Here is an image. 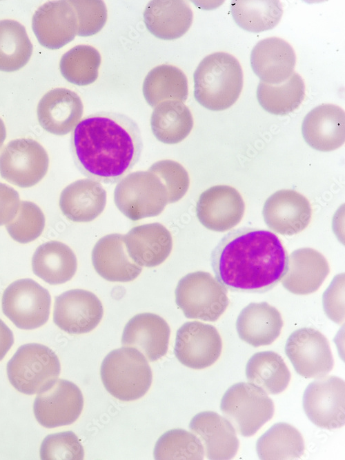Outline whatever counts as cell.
Segmentation results:
<instances>
[{
  "instance_id": "d6a6232c",
  "label": "cell",
  "mask_w": 345,
  "mask_h": 460,
  "mask_svg": "<svg viewBox=\"0 0 345 460\" xmlns=\"http://www.w3.org/2000/svg\"><path fill=\"white\" fill-rule=\"evenodd\" d=\"M246 376L248 383L260 388L267 394L283 392L290 379V372L284 359L273 351L254 354L246 363Z\"/></svg>"
},
{
  "instance_id": "5b68a950",
  "label": "cell",
  "mask_w": 345,
  "mask_h": 460,
  "mask_svg": "<svg viewBox=\"0 0 345 460\" xmlns=\"http://www.w3.org/2000/svg\"><path fill=\"white\" fill-rule=\"evenodd\" d=\"M11 385L25 394H37L59 377L61 365L55 352L37 343L20 346L7 363Z\"/></svg>"
},
{
  "instance_id": "f6af8a7d",
  "label": "cell",
  "mask_w": 345,
  "mask_h": 460,
  "mask_svg": "<svg viewBox=\"0 0 345 460\" xmlns=\"http://www.w3.org/2000/svg\"><path fill=\"white\" fill-rule=\"evenodd\" d=\"M19 205L18 192L10 186L0 183V226L7 225L14 219Z\"/></svg>"
},
{
  "instance_id": "e0dca14e",
  "label": "cell",
  "mask_w": 345,
  "mask_h": 460,
  "mask_svg": "<svg viewBox=\"0 0 345 460\" xmlns=\"http://www.w3.org/2000/svg\"><path fill=\"white\" fill-rule=\"evenodd\" d=\"M32 27L43 47L56 50L75 39L78 23L76 13L68 1H51L35 11Z\"/></svg>"
},
{
  "instance_id": "8fae6325",
  "label": "cell",
  "mask_w": 345,
  "mask_h": 460,
  "mask_svg": "<svg viewBox=\"0 0 345 460\" xmlns=\"http://www.w3.org/2000/svg\"><path fill=\"white\" fill-rule=\"evenodd\" d=\"M304 410L317 426L333 430L345 423V383L335 376L317 378L303 395Z\"/></svg>"
},
{
  "instance_id": "f35d334b",
  "label": "cell",
  "mask_w": 345,
  "mask_h": 460,
  "mask_svg": "<svg viewBox=\"0 0 345 460\" xmlns=\"http://www.w3.org/2000/svg\"><path fill=\"white\" fill-rule=\"evenodd\" d=\"M157 460H201L204 448L199 437L183 429H172L164 433L154 448Z\"/></svg>"
},
{
  "instance_id": "e575fe53",
  "label": "cell",
  "mask_w": 345,
  "mask_h": 460,
  "mask_svg": "<svg viewBox=\"0 0 345 460\" xmlns=\"http://www.w3.org/2000/svg\"><path fill=\"white\" fill-rule=\"evenodd\" d=\"M256 450L262 460L295 459L303 454L304 443L295 427L286 423H277L258 439Z\"/></svg>"
},
{
  "instance_id": "ee69618b",
  "label": "cell",
  "mask_w": 345,
  "mask_h": 460,
  "mask_svg": "<svg viewBox=\"0 0 345 460\" xmlns=\"http://www.w3.org/2000/svg\"><path fill=\"white\" fill-rule=\"evenodd\" d=\"M323 308L328 317L338 324L344 322V274L335 276L322 297Z\"/></svg>"
},
{
  "instance_id": "ffe728a7",
  "label": "cell",
  "mask_w": 345,
  "mask_h": 460,
  "mask_svg": "<svg viewBox=\"0 0 345 460\" xmlns=\"http://www.w3.org/2000/svg\"><path fill=\"white\" fill-rule=\"evenodd\" d=\"M302 132L312 148L322 152L336 150L345 141L344 110L331 103L319 105L305 116Z\"/></svg>"
},
{
  "instance_id": "52a82bcc",
  "label": "cell",
  "mask_w": 345,
  "mask_h": 460,
  "mask_svg": "<svg viewBox=\"0 0 345 460\" xmlns=\"http://www.w3.org/2000/svg\"><path fill=\"white\" fill-rule=\"evenodd\" d=\"M175 301L186 317L206 321L217 320L229 304L226 288L203 271L189 273L179 281Z\"/></svg>"
},
{
  "instance_id": "7402d4cb",
  "label": "cell",
  "mask_w": 345,
  "mask_h": 460,
  "mask_svg": "<svg viewBox=\"0 0 345 460\" xmlns=\"http://www.w3.org/2000/svg\"><path fill=\"white\" fill-rule=\"evenodd\" d=\"M250 66L262 81L277 85L286 81L294 72L296 55L285 40L268 37L257 43L250 53Z\"/></svg>"
},
{
  "instance_id": "836d02e7",
  "label": "cell",
  "mask_w": 345,
  "mask_h": 460,
  "mask_svg": "<svg viewBox=\"0 0 345 460\" xmlns=\"http://www.w3.org/2000/svg\"><path fill=\"white\" fill-rule=\"evenodd\" d=\"M256 94L263 109L273 114L284 116L299 108L305 97V85L302 77L293 72L279 84L260 81Z\"/></svg>"
},
{
  "instance_id": "7dc6e473",
  "label": "cell",
  "mask_w": 345,
  "mask_h": 460,
  "mask_svg": "<svg viewBox=\"0 0 345 460\" xmlns=\"http://www.w3.org/2000/svg\"><path fill=\"white\" fill-rule=\"evenodd\" d=\"M6 137V129L3 120L0 118V148Z\"/></svg>"
},
{
  "instance_id": "44dd1931",
  "label": "cell",
  "mask_w": 345,
  "mask_h": 460,
  "mask_svg": "<svg viewBox=\"0 0 345 460\" xmlns=\"http://www.w3.org/2000/svg\"><path fill=\"white\" fill-rule=\"evenodd\" d=\"M37 113L39 123L46 131L55 135H65L79 122L83 106L76 92L58 88L42 97Z\"/></svg>"
},
{
  "instance_id": "d4e9b609",
  "label": "cell",
  "mask_w": 345,
  "mask_h": 460,
  "mask_svg": "<svg viewBox=\"0 0 345 460\" xmlns=\"http://www.w3.org/2000/svg\"><path fill=\"white\" fill-rule=\"evenodd\" d=\"M328 273V261L320 252L299 248L288 256L287 270L281 281L290 292L308 294L319 289Z\"/></svg>"
},
{
  "instance_id": "bcb514c9",
  "label": "cell",
  "mask_w": 345,
  "mask_h": 460,
  "mask_svg": "<svg viewBox=\"0 0 345 460\" xmlns=\"http://www.w3.org/2000/svg\"><path fill=\"white\" fill-rule=\"evenodd\" d=\"M14 343L11 330L0 319V361H1Z\"/></svg>"
},
{
  "instance_id": "4316f807",
  "label": "cell",
  "mask_w": 345,
  "mask_h": 460,
  "mask_svg": "<svg viewBox=\"0 0 345 460\" xmlns=\"http://www.w3.org/2000/svg\"><path fill=\"white\" fill-rule=\"evenodd\" d=\"M193 14L188 3L181 0H152L144 12L148 30L155 37L174 40L190 28Z\"/></svg>"
},
{
  "instance_id": "8992f818",
  "label": "cell",
  "mask_w": 345,
  "mask_h": 460,
  "mask_svg": "<svg viewBox=\"0 0 345 460\" xmlns=\"http://www.w3.org/2000/svg\"><path fill=\"white\" fill-rule=\"evenodd\" d=\"M220 409L235 431L250 437L274 414L272 399L260 388L247 382L232 385L222 397Z\"/></svg>"
},
{
  "instance_id": "7c38bea8",
  "label": "cell",
  "mask_w": 345,
  "mask_h": 460,
  "mask_svg": "<svg viewBox=\"0 0 345 460\" xmlns=\"http://www.w3.org/2000/svg\"><path fill=\"white\" fill-rule=\"evenodd\" d=\"M83 407V397L79 387L70 381L57 379L37 393L33 411L40 425L52 428L74 423Z\"/></svg>"
},
{
  "instance_id": "4dcf8cb0",
  "label": "cell",
  "mask_w": 345,
  "mask_h": 460,
  "mask_svg": "<svg viewBox=\"0 0 345 460\" xmlns=\"http://www.w3.org/2000/svg\"><path fill=\"white\" fill-rule=\"evenodd\" d=\"M155 138L166 144H176L190 134L193 118L189 108L179 101H165L157 105L150 117Z\"/></svg>"
},
{
  "instance_id": "2e32d148",
  "label": "cell",
  "mask_w": 345,
  "mask_h": 460,
  "mask_svg": "<svg viewBox=\"0 0 345 460\" xmlns=\"http://www.w3.org/2000/svg\"><path fill=\"white\" fill-rule=\"evenodd\" d=\"M245 210L244 200L234 188L219 185L203 192L196 205L199 222L207 229L225 232L236 226Z\"/></svg>"
},
{
  "instance_id": "cb8c5ba5",
  "label": "cell",
  "mask_w": 345,
  "mask_h": 460,
  "mask_svg": "<svg viewBox=\"0 0 345 460\" xmlns=\"http://www.w3.org/2000/svg\"><path fill=\"white\" fill-rule=\"evenodd\" d=\"M124 240L129 257L139 266H159L172 248L170 232L159 223L135 226L124 235Z\"/></svg>"
},
{
  "instance_id": "603a6c76",
  "label": "cell",
  "mask_w": 345,
  "mask_h": 460,
  "mask_svg": "<svg viewBox=\"0 0 345 460\" xmlns=\"http://www.w3.org/2000/svg\"><path fill=\"white\" fill-rule=\"evenodd\" d=\"M189 428L199 437L208 459L228 460L236 455L239 440L225 417L212 411L201 412L192 418Z\"/></svg>"
},
{
  "instance_id": "7a4b0ae2",
  "label": "cell",
  "mask_w": 345,
  "mask_h": 460,
  "mask_svg": "<svg viewBox=\"0 0 345 460\" xmlns=\"http://www.w3.org/2000/svg\"><path fill=\"white\" fill-rule=\"evenodd\" d=\"M216 279L233 292L263 293L282 280L288 254L274 233L240 228L224 236L212 252Z\"/></svg>"
},
{
  "instance_id": "ab89813d",
  "label": "cell",
  "mask_w": 345,
  "mask_h": 460,
  "mask_svg": "<svg viewBox=\"0 0 345 460\" xmlns=\"http://www.w3.org/2000/svg\"><path fill=\"white\" fill-rule=\"evenodd\" d=\"M45 221L44 214L37 205L31 201H22L17 215L6 225V229L14 241L27 243L41 234Z\"/></svg>"
},
{
  "instance_id": "b9f144b4",
  "label": "cell",
  "mask_w": 345,
  "mask_h": 460,
  "mask_svg": "<svg viewBox=\"0 0 345 460\" xmlns=\"http://www.w3.org/2000/svg\"><path fill=\"white\" fill-rule=\"evenodd\" d=\"M148 170L155 174L165 186L168 203L178 201L188 191L189 176L179 163L170 159L161 160L154 163Z\"/></svg>"
},
{
  "instance_id": "7bdbcfd3",
  "label": "cell",
  "mask_w": 345,
  "mask_h": 460,
  "mask_svg": "<svg viewBox=\"0 0 345 460\" xmlns=\"http://www.w3.org/2000/svg\"><path fill=\"white\" fill-rule=\"evenodd\" d=\"M73 8L77 19V35L89 37L98 33L107 20V8L100 0L68 1Z\"/></svg>"
},
{
  "instance_id": "d6986e66",
  "label": "cell",
  "mask_w": 345,
  "mask_h": 460,
  "mask_svg": "<svg viewBox=\"0 0 345 460\" xmlns=\"http://www.w3.org/2000/svg\"><path fill=\"white\" fill-rule=\"evenodd\" d=\"M170 333V327L162 317L153 313H140L126 324L121 344L136 348L150 361H155L166 354Z\"/></svg>"
},
{
  "instance_id": "3957f363",
  "label": "cell",
  "mask_w": 345,
  "mask_h": 460,
  "mask_svg": "<svg viewBox=\"0 0 345 460\" xmlns=\"http://www.w3.org/2000/svg\"><path fill=\"white\" fill-rule=\"evenodd\" d=\"M194 97L203 107L221 111L238 99L243 87V72L232 54L217 52L205 57L193 74Z\"/></svg>"
},
{
  "instance_id": "4fadbf2b",
  "label": "cell",
  "mask_w": 345,
  "mask_h": 460,
  "mask_svg": "<svg viewBox=\"0 0 345 460\" xmlns=\"http://www.w3.org/2000/svg\"><path fill=\"white\" fill-rule=\"evenodd\" d=\"M285 352L295 371L305 378L324 377L333 367L327 339L312 328L294 331L286 341Z\"/></svg>"
},
{
  "instance_id": "ac0fdd59",
  "label": "cell",
  "mask_w": 345,
  "mask_h": 460,
  "mask_svg": "<svg viewBox=\"0 0 345 460\" xmlns=\"http://www.w3.org/2000/svg\"><path fill=\"white\" fill-rule=\"evenodd\" d=\"M262 214L267 226L283 235H293L309 224L312 210L308 200L293 190H281L265 201Z\"/></svg>"
},
{
  "instance_id": "8d00e7d4",
  "label": "cell",
  "mask_w": 345,
  "mask_h": 460,
  "mask_svg": "<svg viewBox=\"0 0 345 460\" xmlns=\"http://www.w3.org/2000/svg\"><path fill=\"white\" fill-rule=\"evenodd\" d=\"M232 17L241 28L261 32L273 28L280 21L283 8L279 1H232Z\"/></svg>"
},
{
  "instance_id": "f546056e",
  "label": "cell",
  "mask_w": 345,
  "mask_h": 460,
  "mask_svg": "<svg viewBox=\"0 0 345 460\" xmlns=\"http://www.w3.org/2000/svg\"><path fill=\"white\" fill-rule=\"evenodd\" d=\"M34 274L50 285L70 280L76 272L77 261L72 249L66 244L50 241L42 243L32 259Z\"/></svg>"
},
{
  "instance_id": "83f0119b",
  "label": "cell",
  "mask_w": 345,
  "mask_h": 460,
  "mask_svg": "<svg viewBox=\"0 0 345 460\" xmlns=\"http://www.w3.org/2000/svg\"><path fill=\"white\" fill-rule=\"evenodd\" d=\"M106 191L101 184L82 179L67 186L61 192L59 207L65 217L74 222H89L104 210Z\"/></svg>"
},
{
  "instance_id": "9c48e42d",
  "label": "cell",
  "mask_w": 345,
  "mask_h": 460,
  "mask_svg": "<svg viewBox=\"0 0 345 460\" xmlns=\"http://www.w3.org/2000/svg\"><path fill=\"white\" fill-rule=\"evenodd\" d=\"M51 297L48 290L31 279H18L4 290L3 314L19 328L33 330L48 320Z\"/></svg>"
},
{
  "instance_id": "9a60e30c",
  "label": "cell",
  "mask_w": 345,
  "mask_h": 460,
  "mask_svg": "<svg viewBox=\"0 0 345 460\" xmlns=\"http://www.w3.org/2000/svg\"><path fill=\"white\" fill-rule=\"evenodd\" d=\"M103 314L101 301L90 291L73 289L55 297L53 321L68 334L92 331L101 321Z\"/></svg>"
},
{
  "instance_id": "484cf974",
  "label": "cell",
  "mask_w": 345,
  "mask_h": 460,
  "mask_svg": "<svg viewBox=\"0 0 345 460\" xmlns=\"http://www.w3.org/2000/svg\"><path fill=\"white\" fill-rule=\"evenodd\" d=\"M92 262L96 272L110 281H133L142 270L129 257L124 235L116 233L107 234L95 243Z\"/></svg>"
},
{
  "instance_id": "ba28073f",
  "label": "cell",
  "mask_w": 345,
  "mask_h": 460,
  "mask_svg": "<svg viewBox=\"0 0 345 460\" xmlns=\"http://www.w3.org/2000/svg\"><path fill=\"white\" fill-rule=\"evenodd\" d=\"M114 201L132 221L157 216L168 203L165 186L149 170L133 172L121 179L115 188Z\"/></svg>"
},
{
  "instance_id": "277c9868",
  "label": "cell",
  "mask_w": 345,
  "mask_h": 460,
  "mask_svg": "<svg viewBox=\"0 0 345 460\" xmlns=\"http://www.w3.org/2000/svg\"><path fill=\"white\" fill-rule=\"evenodd\" d=\"M100 375L106 390L122 401L142 397L149 390L152 379L146 357L131 347L110 352L101 363Z\"/></svg>"
},
{
  "instance_id": "5bb4252c",
  "label": "cell",
  "mask_w": 345,
  "mask_h": 460,
  "mask_svg": "<svg viewBox=\"0 0 345 460\" xmlns=\"http://www.w3.org/2000/svg\"><path fill=\"white\" fill-rule=\"evenodd\" d=\"M222 341L212 325L193 321L184 323L177 331L174 353L183 365L204 369L219 357Z\"/></svg>"
},
{
  "instance_id": "f1b7e54d",
  "label": "cell",
  "mask_w": 345,
  "mask_h": 460,
  "mask_svg": "<svg viewBox=\"0 0 345 460\" xmlns=\"http://www.w3.org/2000/svg\"><path fill=\"white\" fill-rule=\"evenodd\" d=\"M282 326L279 312L266 302L249 303L236 321L239 338L254 347L271 344L279 336Z\"/></svg>"
},
{
  "instance_id": "74e56055",
  "label": "cell",
  "mask_w": 345,
  "mask_h": 460,
  "mask_svg": "<svg viewBox=\"0 0 345 460\" xmlns=\"http://www.w3.org/2000/svg\"><path fill=\"white\" fill-rule=\"evenodd\" d=\"M101 61V54L95 48L78 45L61 57L60 72L68 82L81 86H87L97 79Z\"/></svg>"
},
{
  "instance_id": "1f68e13d",
  "label": "cell",
  "mask_w": 345,
  "mask_h": 460,
  "mask_svg": "<svg viewBox=\"0 0 345 460\" xmlns=\"http://www.w3.org/2000/svg\"><path fill=\"white\" fill-rule=\"evenodd\" d=\"M145 100L151 107L168 100L185 102L188 86L186 76L176 66L162 64L153 68L146 76L142 86Z\"/></svg>"
},
{
  "instance_id": "d590c367",
  "label": "cell",
  "mask_w": 345,
  "mask_h": 460,
  "mask_svg": "<svg viewBox=\"0 0 345 460\" xmlns=\"http://www.w3.org/2000/svg\"><path fill=\"white\" fill-rule=\"evenodd\" d=\"M32 45L25 27L17 21H0V71L14 72L28 62Z\"/></svg>"
},
{
  "instance_id": "60d3db41",
  "label": "cell",
  "mask_w": 345,
  "mask_h": 460,
  "mask_svg": "<svg viewBox=\"0 0 345 460\" xmlns=\"http://www.w3.org/2000/svg\"><path fill=\"white\" fill-rule=\"evenodd\" d=\"M42 460H81L84 450L77 435L72 431H64L46 436L40 446Z\"/></svg>"
},
{
  "instance_id": "6da1fadb",
  "label": "cell",
  "mask_w": 345,
  "mask_h": 460,
  "mask_svg": "<svg viewBox=\"0 0 345 460\" xmlns=\"http://www.w3.org/2000/svg\"><path fill=\"white\" fill-rule=\"evenodd\" d=\"M74 161L88 179L106 184L121 179L137 163L140 130L128 116L101 111L81 120L71 136Z\"/></svg>"
},
{
  "instance_id": "30bf717a",
  "label": "cell",
  "mask_w": 345,
  "mask_h": 460,
  "mask_svg": "<svg viewBox=\"0 0 345 460\" xmlns=\"http://www.w3.org/2000/svg\"><path fill=\"white\" fill-rule=\"evenodd\" d=\"M48 155L44 148L32 139L10 141L0 153V174L21 188L38 183L46 174Z\"/></svg>"
}]
</instances>
